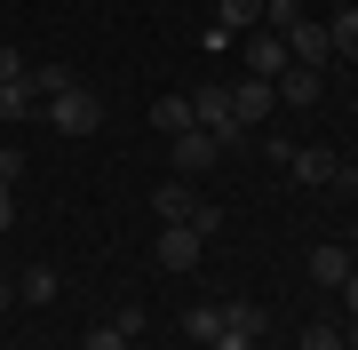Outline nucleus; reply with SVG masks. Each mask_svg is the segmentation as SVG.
Masks as SVG:
<instances>
[{"label": "nucleus", "instance_id": "2eb2a0df", "mask_svg": "<svg viewBox=\"0 0 358 350\" xmlns=\"http://www.w3.org/2000/svg\"><path fill=\"white\" fill-rule=\"evenodd\" d=\"M16 302H56V271L48 263H32V271L16 279Z\"/></svg>", "mask_w": 358, "mask_h": 350}, {"label": "nucleus", "instance_id": "ddd939ff", "mask_svg": "<svg viewBox=\"0 0 358 350\" xmlns=\"http://www.w3.org/2000/svg\"><path fill=\"white\" fill-rule=\"evenodd\" d=\"M215 24L223 32H263V0H215Z\"/></svg>", "mask_w": 358, "mask_h": 350}, {"label": "nucleus", "instance_id": "f3484780", "mask_svg": "<svg viewBox=\"0 0 358 350\" xmlns=\"http://www.w3.org/2000/svg\"><path fill=\"white\" fill-rule=\"evenodd\" d=\"M183 326H192V342H215V335H223V302H199V311H183Z\"/></svg>", "mask_w": 358, "mask_h": 350}, {"label": "nucleus", "instance_id": "423d86ee", "mask_svg": "<svg viewBox=\"0 0 358 350\" xmlns=\"http://www.w3.org/2000/svg\"><path fill=\"white\" fill-rule=\"evenodd\" d=\"M231 112H239V128H255V119H271V112H279V88H271V80H255V72H247L239 88H231Z\"/></svg>", "mask_w": 358, "mask_h": 350}, {"label": "nucleus", "instance_id": "7ed1b4c3", "mask_svg": "<svg viewBox=\"0 0 358 350\" xmlns=\"http://www.w3.org/2000/svg\"><path fill=\"white\" fill-rule=\"evenodd\" d=\"M192 128H207L223 152H239L247 128H239V112H231V88H199V96H192Z\"/></svg>", "mask_w": 358, "mask_h": 350}, {"label": "nucleus", "instance_id": "cd10ccee", "mask_svg": "<svg viewBox=\"0 0 358 350\" xmlns=\"http://www.w3.org/2000/svg\"><path fill=\"white\" fill-rule=\"evenodd\" d=\"M350 183H358V175H350Z\"/></svg>", "mask_w": 358, "mask_h": 350}, {"label": "nucleus", "instance_id": "a878e982", "mask_svg": "<svg viewBox=\"0 0 358 350\" xmlns=\"http://www.w3.org/2000/svg\"><path fill=\"white\" fill-rule=\"evenodd\" d=\"M8 302H16V279H0V311H8Z\"/></svg>", "mask_w": 358, "mask_h": 350}, {"label": "nucleus", "instance_id": "9b49d317", "mask_svg": "<svg viewBox=\"0 0 358 350\" xmlns=\"http://www.w3.org/2000/svg\"><path fill=\"white\" fill-rule=\"evenodd\" d=\"M350 271H358L350 247H310V279H319V286H343Z\"/></svg>", "mask_w": 358, "mask_h": 350}, {"label": "nucleus", "instance_id": "4be33fe9", "mask_svg": "<svg viewBox=\"0 0 358 350\" xmlns=\"http://www.w3.org/2000/svg\"><path fill=\"white\" fill-rule=\"evenodd\" d=\"M88 350H128V335H120V326H96V335H88Z\"/></svg>", "mask_w": 358, "mask_h": 350}, {"label": "nucleus", "instance_id": "f257e3e1", "mask_svg": "<svg viewBox=\"0 0 358 350\" xmlns=\"http://www.w3.org/2000/svg\"><path fill=\"white\" fill-rule=\"evenodd\" d=\"M40 119H48L56 136H96V128H103V104H96V88L72 80V88H56L48 104H40Z\"/></svg>", "mask_w": 358, "mask_h": 350}, {"label": "nucleus", "instance_id": "5701e85b", "mask_svg": "<svg viewBox=\"0 0 358 350\" xmlns=\"http://www.w3.org/2000/svg\"><path fill=\"white\" fill-rule=\"evenodd\" d=\"M207 350H255V335H231V326H223V335L207 342Z\"/></svg>", "mask_w": 358, "mask_h": 350}, {"label": "nucleus", "instance_id": "b1692460", "mask_svg": "<svg viewBox=\"0 0 358 350\" xmlns=\"http://www.w3.org/2000/svg\"><path fill=\"white\" fill-rule=\"evenodd\" d=\"M8 223H16V191L0 183V231H8Z\"/></svg>", "mask_w": 358, "mask_h": 350}, {"label": "nucleus", "instance_id": "9d476101", "mask_svg": "<svg viewBox=\"0 0 358 350\" xmlns=\"http://www.w3.org/2000/svg\"><path fill=\"white\" fill-rule=\"evenodd\" d=\"M271 88H279V104H287V112H303V104H319V72H310V64H287L279 80H271Z\"/></svg>", "mask_w": 358, "mask_h": 350}, {"label": "nucleus", "instance_id": "6ab92c4d", "mask_svg": "<svg viewBox=\"0 0 358 350\" xmlns=\"http://www.w3.org/2000/svg\"><path fill=\"white\" fill-rule=\"evenodd\" d=\"M223 326L231 335H263V302H223Z\"/></svg>", "mask_w": 358, "mask_h": 350}, {"label": "nucleus", "instance_id": "393cba45", "mask_svg": "<svg viewBox=\"0 0 358 350\" xmlns=\"http://www.w3.org/2000/svg\"><path fill=\"white\" fill-rule=\"evenodd\" d=\"M343 302H350V319H358V271H350V279H343Z\"/></svg>", "mask_w": 358, "mask_h": 350}, {"label": "nucleus", "instance_id": "f03ea898", "mask_svg": "<svg viewBox=\"0 0 358 350\" xmlns=\"http://www.w3.org/2000/svg\"><path fill=\"white\" fill-rule=\"evenodd\" d=\"M159 223H192V231L207 239V231H223V207H207V199H192V183H159Z\"/></svg>", "mask_w": 358, "mask_h": 350}, {"label": "nucleus", "instance_id": "1a4fd4ad", "mask_svg": "<svg viewBox=\"0 0 358 350\" xmlns=\"http://www.w3.org/2000/svg\"><path fill=\"white\" fill-rule=\"evenodd\" d=\"M287 64H294V56H287L279 32H255V40H247V72H255V80H279Z\"/></svg>", "mask_w": 358, "mask_h": 350}, {"label": "nucleus", "instance_id": "20e7f679", "mask_svg": "<svg viewBox=\"0 0 358 350\" xmlns=\"http://www.w3.org/2000/svg\"><path fill=\"white\" fill-rule=\"evenodd\" d=\"M215 159H223V143L207 136V128H183V136H167V168H176V175H207Z\"/></svg>", "mask_w": 358, "mask_h": 350}, {"label": "nucleus", "instance_id": "4468645a", "mask_svg": "<svg viewBox=\"0 0 358 350\" xmlns=\"http://www.w3.org/2000/svg\"><path fill=\"white\" fill-rule=\"evenodd\" d=\"M152 128L183 136V128H192V96H159V104H152Z\"/></svg>", "mask_w": 358, "mask_h": 350}, {"label": "nucleus", "instance_id": "f8f14e48", "mask_svg": "<svg viewBox=\"0 0 358 350\" xmlns=\"http://www.w3.org/2000/svg\"><path fill=\"white\" fill-rule=\"evenodd\" d=\"M0 119H40V88L32 80H0Z\"/></svg>", "mask_w": 358, "mask_h": 350}, {"label": "nucleus", "instance_id": "39448f33", "mask_svg": "<svg viewBox=\"0 0 358 350\" xmlns=\"http://www.w3.org/2000/svg\"><path fill=\"white\" fill-rule=\"evenodd\" d=\"M199 231H192V223H159V247H152V255H159V271H192V263H199Z\"/></svg>", "mask_w": 358, "mask_h": 350}, {"label": "nucleus", "instance_id": "bb28decb", "mask_svg": "<svg viewBox=\"0 0 358 350\" xmlns=\"http://www.w3.org/2000/svg\"><path fill=\"white\" fill-rule=\"evenodd\" d=\"M343 350H358V319H350V335H343Z\"/></svg>", "mask_w": 358, "mask_h": 350}, {"label": "nucleus", "instance_id": "dca6fc26", "mask_svg": "<svg viewBox=\"0 0 358 350\" xmlns=\"http://www.w3.org/2000/svg\"><path fill=\"white\" fill-rule=\"evenodd\" d=\"M294 24H303V0H263V32H294Z\"/></svg>", "mask_w": 358, "mask_h": 350}, {"label": "nucleus", "instance_id": "a211bd4d", "mask_svg": "<svg viewBox=\"0 0 358 350\" xmlns=\"http://www.w3.org/2000/svg\"><path fill=\"white\" fill-rule=\"evenodd\" d=\"M327 40H334V56H358V0L334 16V24H327Z\"/></svg>", "mask_w": 358, "mask_h": 350}, {"label": "nucleus", "instance_id": "aec40b11", "mask_svg": "<svg viewBox=\"0 0 358 350\" xmlns=\"http://www.w3.org/2000/svg\"><path fill=\"white\" fill-rule=\"evenodd\" d=\"M303 350H343V335L334 326H303Z\"/></svg>", "mask_w": 358, "mask_h": 350}, {"label": "nucleus", "instance_id": "6e6552de", "mask_svg": "<svg viewBox=\"0 0 358 350\" xmlns=\"http://www.w3.org/2000/svg\"><path fill=\"white\" fill-rule=\"evenodd\" d=\"M287 56H294V64H310V72H327V56H334V40H327V24H310V16H303V24L287 32Z\"/></svg>", "mask_w": 358, "mask_h": 350}, {"label": "nucleus", "instance_id": "412c9836", "mask_svg": "<svg viewBox=\"0 0 358 350\" xmlns=\"http://www.w3.org/2000/svg\"><path fill=\"white\" fill-rule=\"evenodd\" d=\"M32 64H24V48H0V80H24Z\"/></svg>", "mask_w": 358, "mask_h": 350}, {"label": "nucleus", "instance_id": "0eeeda50", "mask_svg": "<svg viewBox=\"0 0 358 350\" xmlns=\"http://www.w3.org/2000/svg\"><path fill=\"white\" fill-rule=\"evenodd\" d=\"M287 168H294V183H343V159H334L327 143H294Z\"/></svg>", "mask_w": 358, "mask_h": 350}]
</instances>
